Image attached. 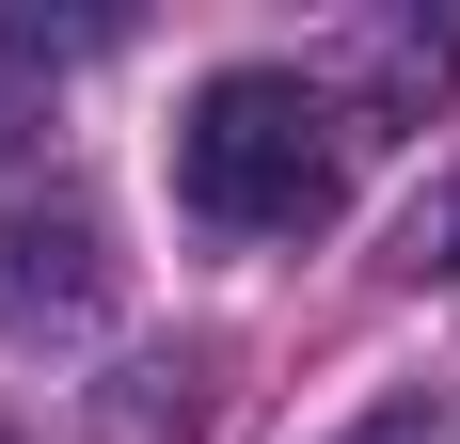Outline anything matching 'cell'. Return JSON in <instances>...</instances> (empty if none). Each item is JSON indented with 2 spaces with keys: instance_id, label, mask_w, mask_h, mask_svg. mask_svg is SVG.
I'll return each mask as SVG.
<instances>
[{
  "instance_id": "cell-1",
  "label": "cell",
  "mask_w": 460,
  "mask_h": 444,
  "mask_svg": "<svg viewBox=\"0 0 460 444\" xmlns=\"http://www.w3.org/2000/svg\"><path fill=\"white\" fill-rule=\"evenodd\" d=\"M175 207L223 238H318L349 207V111L286 64H223L175 111Z\"/></svg>"
},
{
  "instance_id": "cell-2",
  "label": "cell",
  "mask_w": 460,
  "mask_h": 444,
  "mask_svg": "<svg viewBox=\"0 0 460 444\" xmlns=\"http://www.w3.org/2000/svg\"><path fill=\"white\" fill-rule=\"evenodd\" d=\"M95 222L80 207H0V333H32V317H95Z\"/></svg>"
},
{
  "instance_id": "cell-3",
  "label": "cell",
  "mask_w": 460,
  "mask_h": 444,
  "mask_svg": "<svg viewBox=\"0 0 460 444\" xmlns=\"http://www.w3.org/2000/svg\"><path fill=\"white\" fill-rule=\"evenodd\" d=\"M349 444H445V413H429V397H397V413H366Z\"/></svg>"
}]
</instances>
